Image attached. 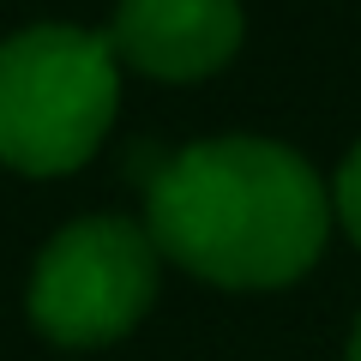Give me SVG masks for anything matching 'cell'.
<instances>
[{"instance_id":"cell-5","label":"cell","mask_w":361,"mask_h":361,"mask_svg":"<svg viewBox=\"0 0 361 361\" xmlns=\"http://www.w3.org/2000/svg\"><path fill=\"white\" fill-rule=\"evenodd\" d=\"M331 217L349 229V241L361 247V139H355V151L343 157V169H337V180H331Z\"/></svg>"},{"instance_id":"cell-4","label":"cell","mask_w":361,"mask_h":361,"mask_svg":"<svg viewBox=\"0 0 361 361\" xmlns=\"http://www.w3.org/2000/svg\"><path fill=\"white\" fill-rule=\"evenodd\" d=\"M103 37L121 66L163 85H193L235 61L247 18L241 0H121Z\"/></svg>"},{"instance_id":"cell-3","label":"cell","mask_w":361,"mask_h":361,"mask_svg":"<svg viewBox=\"0 0 361 361\" xmlns=\"http://www.w3.org/2000/svg\"><path fill=\"white\" fill-rule=\"evenodd\" d=\"M157 253L151 229L133 217H78L49 235L30 265L25 307L49 343L61 349H103L121 343L157 301Z\"/></svg>"},{"instance_id":"cell-2","label":"cell","mask_w":361,"mask_h":361,"mask_svg":"<svg viewBox=\"0 0 361 361\" xmlns=\"http://www.w3.org/2000/svg\"><path fill=\"white\" fill-rule=\"evenodd\" d=\"M121 109V61L103 30L30 25L0 42V163L73 175L103 151Z\"/></svg>"},{"instance_id":"cell-1","label":"cell","mask_w":361,"mask_h":361,"mask_svg":"<svg viewBox=\"0 0 361 361\" xmlns=\"http://www.w3.org/2000/svg\"><path fill=\"white\" fill-rule=\"evenodd\" d=\"M157 253L217 289H283L331 235V187L277 139H199L157 169L145 193Z\"/></svg>"},{"instance_id":"cell-6","label":"cell","mask_w":361,"mask_h":361,"mask_svg":"<svg viewBox=\"0 0 361 361\" xmlns=\"http://www.w3.org/2000/svg\"><path fill=\"white\" fill-rule=\"evenodd\" d=\"M349 361H361V319H355V331H349Z\"/></svg>"}]
</instances>
